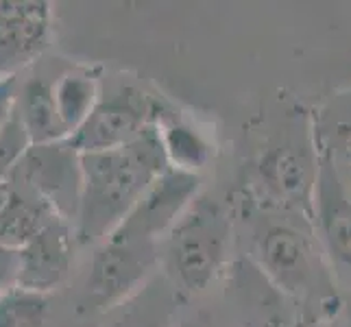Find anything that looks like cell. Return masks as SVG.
Wrapping results in <instances>:
<instances>
[{
	"label": "cell",
	"mask_w": 351,
	"mask_h": 327,
	"mask_svg": "<svg viewBox=\"0 0 351 327\" xmlns=\"http://www.w3.org/2000/svg\"><path fill=\"white\" fill-rule=\"evenodd\" d=\"M46 295L14 288L0 295V327H46Z\"/></svg>",
	"instance_id": "ac0fdd59"
},
{
	"label": "cell",
	"mask_w": 351,
	"mask_h": 327,
	"mask_svg": "<svg viewBox=\"0 0 351 327\" xmlns=\"http://www.w3.org/2000/svg\"><path fill=\"white\" fill-rule=\"evenodd\" d=\"M16 114L33 147L64 142L70 138L57 112L53 83H46L44 79H31L20 88Z\"/></svg>",
	"instance_id": "5bb4252c"
},
{
	"label": "cell",
	"mask_w": 351,
	"mask_h": 327,
	"mask_svg": "<svg viewBox=\"0 0 351 327\" xmlns=\"http://www.w3.org/2000/svg\"><path fill=\"white\" fill-rule=\"evenodd\" d=\"M31 147L33 144L16 114L3 129H0V186L11 177V173L16 171V166L20 164V160L27 155Z\"/></svg>",
	"instance_id": "d6986e66"
},
{
	"label": "cell",
	"mask_w": 351,
	"mask_h": 327,
	"mask_svg": "<svg viewBox=\"0 0 351 327\" xmlns=\"http://www.w3.org/2000/svg\"><path fill=\"white\" fill-rule=\"evenodd\" d=\"M173 327H216V325H212V321L199 312V314H192V317L181 319L179 323H173Z\"/></svg>",
	"instance_id": "603a6c76"
},
{
	"label": "cell",
	"mask_w": 351,
	"mask_h": 327,
	"mask_svg": "<svg viewBox=\"0 0 351 327\" xmlns=\"http://www.w3.org/2000/svg\"><path fill=\"white\" fill-rule=\"evenodd\" d=\"M155 131L171 168L201 175L214 160L216 147L210 133L203 131L195 120L177 114H157Z\"/></svg>",
	"instance_id": "7c38bea8"
},
{
	"label": "cell",
	"mask_w": 351,
	"mask_h": 327,
	"mask_svg": "<svg viewBox=\"0 0 351 327\" xmlns=\"http://www.w3.org/2000/svg\"><path fill=\"white\" fill-rule=\"evenodd\" d=\"M338 142H341V153L345 157V162L351 168V123L338 127Z\"/></svg>",
	"instance_id": "7402d4cb"
},
{
	"label": "cell",
	"mask_w": 351,
	"mask_h": 327,
	"mask_svg": "<svg viewBox=\"0 0 351 327\" xmlns=\"http://www.w3.org/2000/svg\"><path fill=\"white\" fill-rule=\"evenodd\" d=\"M157 103L136 88H123L101 99L92 116L83 123L68 144L79 155L123 149L155 125Z\"/></svg>",
	"instance_id": "8992f818"
},
{
	"label": "cell",
	"mask_w": 351,
	"mask_h": 327,
	"mask_svg": "<svg viewBox=\"0 0 351 327\" xmlns=\"http://www.w3.org/2000/svg\"><path fill=\"white\" fill-rule=\"evenodd\" d=\"M46 3H0V77L16 75L48 46Z\"/></svg>",
	"instance_id": "8fae6325"
},
{
	"label": "cell",
	"mask_w": 351,
	"mask_h": 327,
	"mask_svg": "<svg viewBox=\"0 0 351 327\" xmlns=\"http://www.w3.org/2000/svg\"><path fill=\"white\" fill-rule=\"evenodd\" d=\"M349 195H351V192H349Z\"/></svg>",
	"instance_id": "484cf974"
},
{
	"label": "cell",
	"mask_w": 351,
	"mask_h": 327,
	"mask_svg": "<svg viewBox=\"0 0 351 327\" xmlns=\"http://www.w3.org/2000/svg\"><path fill=\"white\" fill-rule=\"evenodd\" d=\"M20 277V249L0 245V295L18 288Z\"/></svg>",
	"instance_id": "ffe728a7"
},
{
	"label": "cell",
	"mask_w": 351,
	"mask_h": 327,
	"mask_svg": "<svg viewBox=\"0 0 351 327\" xmlns=\"http://www.w3.org/2000/svg\"><path fill=\"white\" fill-rule=\"evenodd\" d=\"M236 288L247 314V327H301L286 304L288 297L269 282L258 264L236 273Z\"/></svg>",
	"instance_id": "4fadbf2b"
},
{
	"label": "cell",
	"mask_w": 351,
	"mask_h": 327,
	"mask_svg": "<svg viewBox=\"0 0 351 327\" xmlns=\"http://www.w3.org/2000/svg\"><path fill=\"white\" fill-rule=\"evenodd\" d=\"M18 96H20L18 77L16 75L0 77V129H3L9 120L16 116Z\"/></svg>",
	"instance_id": "44dd1931"
},
{
	"label": "cell",
	"mask_w": 351,
	"mask_h": 327,
	"mask_svg": "<svg viewBox=\"0 0 351 327\" xmlns=\"http://www.w3.org/2000/svg\"><path fill=\"white\" fill-rule=\"evenodd\" d=\"M201 197V175H192L168 166L157 177L136 208L129 212L114 234L160 242L173 232L179 218Z\"/></svg>",
	"instance_id": "52a82bcc"
},
{
	"label": "cell",
	"mask_w": 351,
	"mask_h": 327,
	"mask_svg": "<svg viewBox=\"0 0 351 327\" xmlns=\"http://www.w3.org/2000/svg\"><path fill=\"white\" fill-rule=\"evenodd\" d=\"M260 181L277 205L314 221V188H317V155L297 144L266 151L260 160Z\"/></svg>",
	"instance_id": "9c48e42d"
},
{
	"label": "cell",
	"mask_w": 351,
	"mask_h": 327,
	"mask_svg": "<svg viewBox=\"0 0 351 327\" xmlns=\"http://www.w3.org/2000/svg\"><path fill=\"white\" fill-rule=\"evenodd\" d=\"M317 188H314V227L330 258L351 269V195L325 140L317 142Z\"/></svg>",
	"instance_id": "ba28073f"
},
{
	"label": "cell",
	"mask_w": 351,
	"mask_h": 327,
	"mask_svg": "<svg viewBox=\"0 0 351 327\" xmlns=\"http://www.w3.org/2000/svg\"><path fill=\"white\" fill-rule=\"evenodd\" d=\"M232 218L219 201L199 197L166 236L164 262L171 280L184 293L208 288L227 264Z\"/></svg>",
	"instance_id": "7a4b0ae2"
},
{
	"label": "cell",
	"mask_w": 351,
	"mask_h": 327,
	"mask_svg": "<svg viewBox=\"0 0 351 327\" xmlns=\"http://www.w3.org/2000/svg\"><path fill=\"white\" fill-rule=\"evenodd\" d=\"M256 260L269 282L295 301L319 304L321 319H334L336 290L325 286V273L319 251L306 232L293 223L271 221L256 236Z\"/></svg>",
	"instance_id": "3957f363"
},
{
	"label": "cell",
	"mask_w": 351,
	"mask_h": 327,
	"mask_svg": "<svg viewBox=\"0 0 351 327\" xmlns=\"http://www.w3.org/2000/svg\"><path fill=\"white\" fill-rule=\"evenodd\" d=\"M160 266V242L112 234L96 245L77 310L101 314L125 306L147 286Z\"/></svg>",
	"instance_id": "277c9868"
},
{
	"label": "cell",
	"mask_w": 351,
	"mask_h": 327,
	"mask_svg": "<svg viewBox=\"0 0 351 327\" xmlns=\"http://www.w3.org/2000/svg\"><path fill=\"white\" fill-rule=\"evenodd\" d=\"M308 327H338L336 323H334V319H314Z\"/></svg>",
	"instance_id": "cb8c5ba5"
},
{
	"label": "cell",
	"mask_w": 351,
	"mask_h": 327,
	"mask_svg": "<svg viewBox=\"0 0 351 327\" xmlns=\"http://www.w3.org/2000/svg\"><path fill=\"white\" fill-rule=\"evenodd\" d=\"M123 308V314L112 327H173L177 299L171 286L153 284L144 286L136 297H131Z\"/></svg>",
	"instance_id": "e0dca14e"
},
{
	"label": "cell",
	"mask_w": 351,
	"mask_h": 327,
	"mask_svg": "<svg viewBox=\"0 0 351 327\" xmlns=\"http://www.w3.org/2000/svg\"><path fill=\"white\" fill-rule=\"evenodd\" d=\"M7 190H9V186H0V205H3V201H5V197H7Z\"/></svg>",
	"instance_id": "d4e9b609"
},
{
	"label": "cell",
	"mask_w": 351,
	"mask_h": 327,
	"mask_svg": "<svg viewBox=\"0 0 351 327\" xmlns=\"http://www.w3.org/2000/svg\"><path fill=\"white\" fill-rule=\"evenodd\" d=\"M79 245L72 223L55 218L44 232L20 249L18 288L48 295L62 286L75 262V247Z\"/></svg>",
	"instance_id": "30bf717a"
},
{
	"label": "cell",
	"mask_w": 351,
	"mask_h": 327,
	"mask_svg": "<svg viewBox=\"0 0 351 327\" xmlns=\"http://www.w3.org/2000/svg\"><path fill=\"white\" fill-rule=\"evenodd\" d=\"M168 168L155 125L123 149L81 155V205L75 223L81 245H101Z\"/></svg>",
	"instance_id": "6da1fadb"
},
{
	"label": "cell",
	"mask_w": 351,
	"mask_h": 327,
	"mask_svg": "<svg viewBox=\"0 0 351 327\" xmlns=\"http://www.w3.org/2000/svg\"><path fill=\"white\" fill-rule=\"evenodd\" d=\"M59 218L53 208L27 190L9 188L0 205V245L22 249Z\"/></svg>",
	"instance_id": "9a60e30c"
},
{
	"label": "cell",
	"mask_w": 351,
	"mask_h": 327,
	"mask_svg": "<svg viewBox=\"0 0 351 327\" xmlns=\"http://www.w3.org/2000/svg\"><path fill=\"white\" fill-rule=\"evenodd\" d=\"M59 118L72 136L101 103V81L88 70H68L53 83Z\"/></svg>",
	"instance_id": "2e32d148"
},
{
	"label": "cell",
	"mask_w": 351,
	"mask_h": 327,
	"mask_svg": "<svg viewBox=\"0 0 351 327\" xmlns=\"http://www.w3.org/2000/svg\"><path fill=\"white\" fill-rule=\"evenodd\" d=\"M9 179H20L22 190L42 199L64 221L77 223L81 205V155L68 140L31 147Z\"/></svg>",
	"instance_id": "5b68a950"
}]
</instances>
